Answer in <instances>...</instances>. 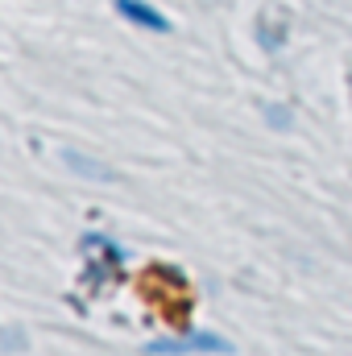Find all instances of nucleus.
<instances>
[{"label":"nucleus","instance_id":"nucleus-1","mask_svg":"<svg viewBox=\"0 0 352 356\" xmlns=\"http://www.w3.org/2000/svg\"><path fill=\"white\" fill-rule=\"evenodd\" d=\"M150 356H228L232 344L216 332H182V336H162L145 344Z\"/></svg>","mask_w":352,"mask_h":356},{"label":"nucleus","instance_id":"nucleus-4","mask_svg":"<svg viewBox=\"0 0 352 356\" xmlns=\"http://www.w3.org/2000/svg\"><path fill=\"white\" fill-rule=\"evenodd\" d=\"M67 162H71V166H75L79 175H91V178H108V175H104V170H99V166H95V162H91V158H79L75 149L67 154Z\"/></svg>","mask_w":352,"mask_h":356},{"label":"nucleus","instance_id":"nucleus-2","mask_svg":"<svg viewBox=\"0 0 352 356\" xmlns=\"http://www.w3.org/2000/svg\"><path fill=\"white\" fill-rule=\"evenodd\" d=\"M79 249L88 253V273L91 282H104V277H116L120 269H125V249L112 241V236H104V232H83V241H79Z\"/></svg>","mask_w":352,"mask_h":356},{"label":"nucleus","instance_id":"nucleus-3","mask_svg":"<svg viewBox=\"0 0 352 356\" xmlns=\"http://www.w3.org/2000/svg\"><path fill=\"white\" fill-rule=\"evenodd\" d=\"M116 4V13L129 21V25H137V29H145V33H170L175 25H170V17L158 8V4H150V0H112Z\"/></svg>","mask_w":352,"mask_h":356}]
</instances>
